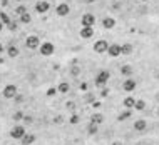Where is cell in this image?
<instances>
[{"instance_id":"cell-1","label":"cell","mask_w":159,"mask_h":145,"mask_svg":"<svg viewBox=\"0 0 159 145\" xmlns=\"http://www.w3.org/2000/svg\"><path fill=\"white\" fill-rule=\"evenodd\" d=\"M109 79H111V72H109V70H101V72H97L95 80H94L95 87H99V88L105 87L107 82H109Z\"/></svg>"},{"instance_id":"cell-2","label":"cell","mask_w":159,"mask_h":145,"mask_svg":"<svg viewBox=\"0 0 159 145\" xmlns=\"http://www.w3.org/2000/svg\"><path fill=\"white\" fill-rule=\"evenodd\" d=\"M39 52H40V55H44V57H50L52 54H55V45L52 44V42H42V44L39 45Z\"/></svg>"},{"instance_id":"cell-3","label":"cell","mask_w":159,"mask_h":145,"mask_svg":"<svg viewBox=\"0 0 159 145\" xmlns=\"http://www.w3.org/2000/svg\"><path fill=\"white\" fill-rule=\"evenodd\" d=\"M25 133H27V130H25V127H24V125H13L12 130H10V139L20 140Z\"/></svg>"},{"instance_id":"cell-4","label":"cell","mask_w":159,"mask_h":145,"mask_svg":"<svg viewBox=\"0 0 159 145\" xmlns=\"http://www.w3.org/2000/svg\"><path fill=\"white\" fill-rule=\"evenodd\" d=\"M19 94V88H17V85H13V83H9V85H5L3 87V90H2V97L3 98H13L15 95Z\"/></svg>"},{"instance_id":"cell-5","label":"cell","mask_w":159,"mask_h":145,"mask_svg":"<svg viewBox=\"0 0 159 145\" xmlns=\"http://www.w3.org/2000/svg\"><path fill=\"white\" fill-rule=\"evenodd\" d=\"M39 45H40V38H39L37 35H29V37L25 38V47L30 48V50L39 48Z\"/></svg>"},{"instance_id":"cell-6","label":"cell","mask_w":159,"mask_h":145,"mask_svg":"<svg viewBox=\"0 0 159 145\" xmlns=\"http://www.w3.org/2000/svg\"><path fill=\"white\" fill-rule=\"evenodd\" d=\"M80 23H82V27H94L95 25V15L91 12L84 13L82 19H80Z\"/></svg>"},{"instance_id":"cell-7","label":"cell","mask_w":159,"mask_h":145,"mask_svg":"<svg viewBox=\"0 0 159 145\" xmlns=\"http://www.w3.org/2000/svg\"><path fill=\"white\" fill-rule=\"evenodd\" d=\"M107 47H109V42L107 40H95L94 44V52L95 54H105L107 52Z\"/></svg>"},{"instance_id":"cell-8","label":"cell","mask_w":159,"mask_h":145,"mask_svg":"<svg viewBox=\"0 0 159 145\" xmlns=\"http://www.w3.org/2000/svg\"><path fill=\"white\" fill-rule=\"evenodd\" d=\"M55 13H57L59 17H65V15H69L70 13V5L69 3H59L57 7H55Z\"/></svg>"},{"instance_id":"cell-9","label":"cell","mask_w":159,"mask_h":145,"mask_svg":"<svg viewBox=\"0 0 159 145\" xmlns=\"http://www.w3.org/2000/svg\"><path fill=\"white\" fill-rule=\"evenodd\" d=\"M49 9H50V5H49L47 0H39V2L35 3V12L40 13V15H42V13H47Z\"/></svg>"},{"instance_id":"cell-10","label":"cell","mask_w":159,"mask_h":145,"mask_svg":"<svg viewBox=\"0 0 159 145\" xmlns=\"http://www.w3.org/2000/svg\"><path fill=\"white\" fill-rule=\"evenodd\" d=\"M105 54H109V57H112V58L119 57V55H121V45L119 44H111L107 47V52H105Z\"/></svg>"},{"instance_id":"cell-11","label":"cell","mask_w":159,"mask_h":145,"mask_svg":"<svg viewBox=\"0 0 159 145\" xmlns=\"http://www.w3.org/2000/svg\"><path fill=\"white\" fill-rule=\"evenodd\" d=\"M136 87H137V80L131 79V77H127V80H124V82H122V90H126V92L136 90Z\"/></svg>"},{"instance_id":"cell-12","label":"cell","mask_w":159,"mask_h":145,"mask_svg":"<svg viewBox=\"0 0 159 145\" xmlns=\"http://www.w3.org/2000/svg\"><path fill=\"white\" fill-rule=\"evenodd\" d=\"M132 127H134V130H136V132H144V130L147 129V122L144 118H137V120H134Z\"/></svg>"},{"instance_id":"cell-13","label":"cell","mask_w":159,"mask_h":145,"mask_svg":"<svg viewBox=\"0 0 159 145\" xmlns=\"http://www.w3.org/2000/svg\"><path fill=\"white\" fill-rule=\"evenodd\" d=\"M102 27H104L105 30H111L116 27V19L114 17H104L102 19Z\"/></svg>"},{"instance_id":"cell-14","label":"cell","mask_w":159,"mask_h":145,"mask_svg":"<svg viewBox=\"0 0 159 145\" xmlns=\"http://www.w3.org/2000/svg\"><path fill=\"white\" fill-rule=\"evenodd\" d=\"M79 35L82 38H92L94 37V27H82L79 32Z\"/></svg>"},{"instance_id":"cell-15","label":"cell","mask_w":159,"mask_h":145,"mask_svg":"<svg viewBox=\"0 0 159 145\" xmlns=\"http://www.w3.org/2000/svg\"><path fill=\"white\" fill-rule=\"evenodd\" d=\"M34 142H35V135H34V133H25V135L20 139V143H22V145H32Z\"/></svg>"},{"instance_id":"cell-16","label":"cell","mask_w":159,"mask_h":145,"mask_svg":"<svg viewBox=\"0 0 159 145\" xmlns=\"http://www.w3.org/2000/svg\"><path fill=\"white\" fill-rule=\"evenodd\" d=\"M134 104H136V98L131 97V95H129V97H126L124 100H122V105H124L127 110H132V108H134Z\"/></svg>"},{"instance_id":"cell-17","label":"cell","mask_w":159,"mask_h":145,"mask_svg":"<svg viewBox=\"0 0 159 145\" xmlns=\"http://www.w3.org/2000/svg\"><path fill=\"white\" fill-rule=\"evenodd\" d=\"M134 52L132 44H122L121 45V55H131Z\"/></svg>"},{"instance_id":"cell-18","label":"cell","mask_w":159,"mask_h":145,"mask_svg":"<svg viewBox=\"0 0 159 145\" xmlns=\"http://www.w3.org/2000/svg\"><path fill=\"white\" fill-rule=\"evenodd\" d=\"M19 54H20V50L15 47V45H10V47L7 48V55H9L10 58H15V57H19Z\"/></svg>"},{"instance_id":"cell-19","label":"cell","mask_w":159,"mask_h":145,"mask_svg":"<svg viewBox=\"0 0 159 145\" xmlns=\"http://www.w3.org/2000/svg\"><path fill=\"white\" fill-rule=\"evenodd\" d=\"M69 90H70V83L69 82H61L59 83V87H57L59 94H69Z\"/></svg>"},{"instance_id":"cell-20","label":"cell","mask_w":159,"mask_h":145,"mask_svg":"<svg viewBox=\"0 0 159 145\" xmlns=\"http://www.w3.org/2000/svg\"><path fill=\"white\" fill-rule=\"evenodd\" d=\"M146 100H142V98H137L136 100V104H134V108H136L137 112H142V110H146Z\"/></svg>"},{"instance_id":"cell-21","label":"cell","mask_w":159,"mask_h":145,"mask_svg":"<svg viewBox=\"0 0 159 145\" xmlns=\"http://www.w3.org/2000/svg\"><path fill=\"white\" fill-rule=\"evenodd\" d=\"M134 73V69L131 65H122L121 67V75H124V77H131Z\"/></svg>"},{"instance_id":"cell-22","label":"cell","mask_w":159,"mask_h":145,"mask_svg":"<svg viewBox=\"0 0 159 145\" xmlns=\"http://www.w3.org/2000/svg\"><path fill=\"white\" fill-rule=\"evenodd\" d=\"M91 122H92V123H97V125H101V123L104 122V115L99 114V112H97V114H92V115H91Z\"/></svg>"},{"instance_id":"cell-23","label":"cell","mask_w":159,"mask_h":145,"mask_svg":"<svg viewBox=\"0 0 159 145\" xmlns=\"http://www.w3.org/2000/svg\"><path fill=\"white\" fill-rule=\"evenodd\" d=\"M131 115H132V112H131V110L121 112V114L117 115V122H126L127 118H131Z\"/></svg>"},{"instance_id":"cell-24","label":"cell","mask_w":159,"mask_h":145,"mask_svg":"<svg viewBox=\"0 0 159 145\" xmlns=\"http://www.w3.org/2000/svg\"><path fill=\"white\" fill-rule=\"evenodd\" d=\"M97 132H99V125H97V123L91 122L89 125H87V133H89V135H95Z\"/></svg>"},{"instance_id":"cell-25","label":"cell","mask_w":159,"mask_h":145,"mask_svg":"<svg viewBox=\"0 0 159 145\" xmlns=\"http://www.w3.org/2000/svg\"><path fill=\"white\" fill-rule=\"evenodd\" d=\"M80 72H82V67H79V65H72V67H70V70H69V73L72 77H79Z\"/></svg>"},{"instance_id":"cell-26","label":"cell","mask_w":159,"mask_h":145,"mask_svg":"<svg viewBox=\"0 0 159 145\" xmlns=\"http://www.w3.org/2000/svg\"><path fill=\"white\" fill-rule=\"evenodd\" d=\"M20 22H22V23H30V22H32V17H30V13H29V12L22 13V15H20Z\"/></svg>"},{"instance_id":"cell-27","label":"cell","mask_w":159,"mask_h":145,"mask_svg":"<svg viewBox=\"0 0 159 145\" xmlns=\"http://www.w3.org/2000/svg\"><path fill=\"white\" fill-rule=\"evenodd\" d=\"M0 22H2L3 25H9L10 19H9V15H7L5 12H0Z\"/></svg>"},{"instance_id":"cell-28","label":"cell","mask_w":159,"mask_h":145,"mask_svg":"<svg viewBox=\"0 0 159 145\" xmlns=\"http://www.w3.org/2000/svg\"><path fill=\"white\" fill-rule=\"evenodd\" d=\"M79 115L77 114H74V115H70V118H69V123H72V125H77V123H79Z\"/></svg>"},{"instance_id":"cell-29","label":"cell","mask_w":159,"mask_h":145,"mask_svg":"<svg viewBox=\"0 0 159 145\" xmlns=\"http://www.w3.org/2000/svg\"><path fill=\"white\" fill-rule=\"evenodd\" d=\"M27 12V9H25V5H19V7H17V9H15V13H17V15H22V13H25Z\"/></svg>"},{"instance_id":"cell-30","label":"cell","mask_w":159,"mask_h":145,"mask_svg":"<svg viewBox=\"0 0 159 145\" xmlns=\"http://www.w3.org/2000/svg\"><path fill=\"white\" fill-rule=\"evenodd\" d=\"M22 122L25 123V125H30L32 122H34V117L32 115H24V118H22Z\"/></svg>"},{"instance_id":"cell-31","label":"cell","mask_w":159,"mask_h":145,"mask_svg":"<svg viewBox=\"0 0 159 145\" xmlns=\"http://www.w3.org/2000/svg\"><path fill=\"white\" fill-rule=\"evenodd\" d=\"M12 118L15 120V122H20V120L24 118V114H22V112H20V110H17L15 114H13V117H12Z\"/></svg>"},{"instance_id":"cell-32","label":"cell","mask_w":159,"mask_h":145,"mask_svg":"<svg viewBox=\"0 0 159 145\" xmlns=\"http://www.w3.org/2000/svg\"><path fill=\"white\" fill-rule=\"evenodd\" d=\"M54 123H57V125H62V123H64V117H62V115H55V117H54Z\"/></svg>"},{"instance_id":"cell-33","label":"cell","mask_w":159,"mask_h":145,"mask_svg":"<svg viewBox=\"0 0 159 145\" xmlns=\"http://www.w3.org/2000/svg\"><path fill=\"white\" fill-rule=\"evenodd\" d=\"M55 94H59V92H57V88H55V87H50V88L47 90V97H54Z\"/></svg>"},{"instance_id":"cell-34","label":"cell","mask_w":159,"mask_h":145,"mask_svg":"<svg viewBox=\"0 0 159 145\" xmlns=\"http://www.w3.org/2000/svg\"><path fill=\"white\" fill-rule=\"evenodd\" d=\"M65 107H67V110H76V102H65Z\"/></svg>"},{"instance_id":"cell-35","label":"cell","mask_w":159,"mask_h":145,"mask_svg":"<svg viewBox=\"0 0 159 145\" xmlns=\"http://www.w3.org/2000/svg\"><path fill=\"white\" fill-rule=\"evenodd\" d=\"M109 94H111V90H109V88H105V87H102V90H101V97H102V98H105Z\"/></svg>"},{"instance_id":"cell-36","label":"cell","mask_w":159,"mask_h":145,"mask_svg":"<svg viewBox=\"0 0 159 145\" xmlns=\"http://www.w3.org/2000/svg\"><path fill=\"white\" fill-rule=\"evenodd\" d=\"M9 29L10 30H17V22H12V20H10V22H9Z\"/></svg>"},{"instance_id":"cell-37","label":"cell","mask_w":159,"mask_h":145,"mask_svg":"<svg viewBox=\"0 0 159 145\" xmlns=\"http://www.w3.org/2000/svg\"><path fill=\"white\" fill-rule=\"evenodd\" d=\"M80 90H87V83H80Z\"/></svg>"},{"instance_id":"cell-38","label":"cell","mask_w":159,"mask_h":145,"mask_svg":"<svg viewBox=\"0 0 159 145\" xmlns=\"http://www.w3.org/2000/svg\"><path fill=\"white\" fill-rule=\"evenodd\" d=\"M111 145H122V142H112Z\"/></svg>"},{"instance_id":"cell-39","label":"cell","mask_w":159,"mask_h":145,"mask_svg":"<svg viewBox=\"0 0 159 145\" xmlns=\"http://www.w3.org/2000/svg\"><path fill=\"white\" fill-rule=\"evenodd\" d=\"M84 2H86V3H92L94 0H84Z\"/></svg>"},{"instance_id":"cell-40","label":"cell","mask_w":159,"mask_h":145,"mask_svg":"<svg viewBox=\"0 0 159 145\" xmlns=\"http://www.w3.org/2000/svg\"><path fill=\"white\" fill-rule=\"evenodd\" d=\"M3 27H5V25H3L2 22H0V32H2V29H3Z\"/></svg>"},{"instance_id":"cell-41","label":"cell","mask_w":159,"mask_h":145,"mask_svg":"<svg viewBox=\"0 0 159 145\" xmlns=\"http://www.w3.org/2000/svg\"><path fill=\"white\" fill-rule=\"evenodd\" d=\"M156 115H159V107L156 108Z\"/></svg>"},{"instance_id":"cell-42","label":"cell","mask_w":159,"mask_h":145,"mask_svg":"<svg viewBox=\"0 0 159 145\" xmlns=\"http://www.w3.org/2000/svg\"><path fill=\"white\" fill-rule=\"evenodd\" d=\"M139 2H149V0H139Z\"/></svg>"},{"instance_id":"cell-43","label":"cell","mask_w":159,"mask_h":145,"mask_svg":"<svg viewBox=\"0 0 159 145\" xmlns=\"http://www.w3.org/2000/svg\"><path fill=\"white\" fill-rule=\"evenodd\" d=\"M2 50H3V47H2V45H0V52H2Z\"/></svg>"},{"instance_id":"cell-44","label":"cell","mask_w":159,"mask_h":145,"mask_svg":"<svg viewBox=\"0 0 159 145\" xmlns=\"http://www.w3.org/2000/svg\"><path fill=\"white\" fill-rule=\"evenodd\" d=\"M117 2H126V0H117Z\"/></svg>"},{"instance_id":"cell-45","label":"cell","mask_w":159,"mask_h":145,"mask_svg":"<svg viewBox=\"0 0 159 145\" xmlns=\"http://www.w3.org/2000/svg\"><path fill=\"white\" fill-rule=\"evenodd\" d=\"M17 2H24V0H17Z\"/></svg>"},{"instance_id":"cell-46","label":"cell","mask_w":159,"mask_h":145,"mask_svg":"<svg viewBox=\"0 0 159 145\" xmlns=\"http://www.w3.org/2000/svg\"><path fill=\"white\" fill-rule=\"evenodd\" d=\"M137 145H142V143H137Z\"/></svg>"}]
</instances>
